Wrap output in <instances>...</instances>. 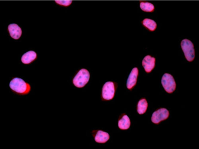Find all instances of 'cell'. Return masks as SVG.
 Instances as JSON below:
<instances>
[{
	"instance_id": "1",
	"label": "cell",
	"mask_w": 199,
	"mask_h": 149,
	"mask_svg": "<svg viewBox=\"0 0 199 149\" xmlns=\"http://www.w3.org/2000/svg\"><path fill=\"white\" fill-rule=\"evenodd\" d=\"M9 86L11 91L19 95H28L31 90L30 85L19 78L15 77L12 79L10 82Z\"/></svg>"
},
{
	"instance_id": "2",
	"label": "cell",
	"mask_w": 199,
	"mask_h": 149,
	"mask_svg": "<svg viewBox=\"0 0 199 149\" xmlns=\"http://www.w3.org/2000/svg\"><path fill=\"white\" fill-rule=\"evenodd\" d=\"M90 77L89 71L86 69L82 68L77 73L73 79L74 85L78 88H82L88 82Z\"/></svg>"
},
{
	"instance_id": "3",
	"label": "cell",
	"mask_w": 199,
	"mask_h": 149,
	"mask_svg": "<svg viewBox=\"0 0 199 149\" xmlns=\"http://www.w3.org/2000/svg\"><path fill=\"white\" fill-rule=\"evenodd\" d=\"M181 45L187 60L189 62L193 61L195 58V53L192 42L189 40L184 39L181 41Z\"/></svg>"
},
{
	"instance_id": "4",
	"label": "cell",
	"mask_w": 199,
	"mask_h": 149,
	"mask_svg": "<svg viewBox=\"0 0 199 149\" xmlns=\"http://www.w3.org/2000/svg\"><path fill=\"white\" fill-rule=\"evenodd\" d=\"M116 90V85L114 82L108 81L103 86L102 91V99L105 100H112L114 97Z\"/></svg>"
},
{
	"instance_id": "5",
	"label": "cell",
	"mask_w": 199,
	"mask_h": 149,
	"mask_svg": "<svg viewBox=\"0 0 199 149\" xmlns=\"http://www.w3.org/2000/svg\"><path fill=\"white\" fill-rule=\"evenodd\" d=\"M161 84L165 90L171 93L175 90L176 84L173 77L170 74L165 73L161 79Z\"/></svg>"
},
{
	"instance_id": "6",
	"label": "cell",
	"mask_w": 199,
	"mask_h": 149,
	"mask_svg": "<svg viewBox=\"0 0 199 149\" xmlns=\"http://www.w3.org/2000/svg\"><path fill=\"white\" fill-rule=\"evenodd\" d=\"M169 115V111L167 109L165 108H160L153 113L151 120L153 123L158 124L160 122L167 119Z\"/></svg>"
},
{
	"instance_id": "7",
	"label": "cell",
	"mask_w": 199,
	"mask_h": 149,
	"mask_svg": "<svg viewBox=\"0 0 199 149\" xmlns=\"http://www.w3.org/2000/svg\"><path fill=\"white\" fill-rule=\"evenodd\" d=\"M139 71L136 67L132 69L127 78L126 86L127 88L129 90H131L135 86L138 75Z\"/></svg>"
},
{
	"instance_id": "8",
	"label": "cell",
	"mask_w": 199,
	"mask_h": 149,
	"mask_svg": "<svg viewBox=\"0 0 199 149\" xmlns=\"http://www.w3.org/2000/svg\"><path fill=\"white\" fill-rule=\"evenodd\" d=\"M155 61V58L149 55H147L144 58L142 64L146 72L150 73L154 68Z\"/></svg>"
},
{
	"instance_id": "9",
	"label": "cell",
	"mask_w": 199,
	"mask_h": 149,
	"mask_svg": "<svg viewBox=\"0 0 199 149\" xmlns=\"http://www.w3.org/2000/svg\"><path fill=\"white\" fill-rule=\"evenodd\" d=\"M8 29L11 36L15 39H19L21 35V29L16 24H10L8 26Z\"/></svg>"
},
{
	"instance_id": "10",
	"label": "cell",
	"mask_w": 199,
	"mask_h": 149,
	"mask_svg": "<svg viewBox=\"0 0 199 149\" xmlns=\"http://www.w3.org/2000/svg\"><path fill=\"white\" fill-rule=\"evenodd\" d=\"M94 140L95 141L99 143H104L109 139L110 136L107 132L101 130L96 131L94 135Z\"/></svg>"
},
{
	"instance_id": "11",
	"label": "cell",
	"mask_w": 199,
	"mask_h": 149,
	"mask_svg": "<svg viewBox=\"0 0 199 149\" xmlns=\"http://www.w3.org/2000/svg\"><path fill=\"white\" fill-rule=\"evenodd\" d=\"M36 53L33 51H30L24 54L22 56L21 60L25 64L30 63L37 58Z\"/></svg>"
},
{
	"instance_id": "12",
	"label": "cell",
	"mask_w": 199,
	"mask_h": 149,
	"mask_svg": "<svg viewBox=\"0 0 199 149\" xmlns=\"http://www.w3.org/2000/svg\"><path fill=\"white\" fill-rule=\"evenodd\" d=\"M118 126L122 130L128 129L130 127L131 122L129 117L126 114H124L118 121Z\"/></svg>"
},
{
	"instance_id": "13",
	"label": "cell",
	"mask_w": 199,
	"mask_h": 149,
	"mask_svg": "<svg viewBox=\"0 0 199 149\" xmlns=\"http://www.w3.org/2000/svg\"><path fill=\"white\" fill-rule=\"evenodd\" d=\"M139 6L143 11L147 13L153 12L155 9V7L153 4L145 1H140Z\"/></svg>"
},
{
	"instance_id": "14",
	"label": "cell",
	"mask_w": 199,
	"mask_h": 149,
	"mask_svg": "<svg viewBox=\"0 0 199 149\" xmlns=\"http://www.w3.org/2000/svg\"><path fill=\"white\" fill-rule=\"evenodd\" d=\"M143 25L150 31H154L156 29L157 24L153 20L148 18H146L142 21Z\"/></svg>"
},
{
	"instance_id": "15",
	"label": "cell",
	"mask_w": 199,
	"mask_h": 149,
	"mask_svg": "<svg viewBox=\"0 0 199 149\" xmlns=\"http://www.w3.org/2000/svg\"><path fill=\"white\" fill-rule=\"evenodd\" d=\"M148 103L145 98H142L139 101L137 105V111L140 114H142L146 111Z\"/></svg>"
},
{
	"instance_id": "16",
	"label": "cell",
	"mask_w": 199,
	"mask_h": 149,
	"mask_svg": "<svg viewBox=\"0 0 199 149\" xmlns=\"http://www.w3.org/2000/svg\"><path fill=\"white\" fill-rule=\"evenodd\" d=\"M72 1L70 0H59L55 1V2L57 4L65 7H67L70 6L72 3Z\"/></svg>"
}]
</instances>
